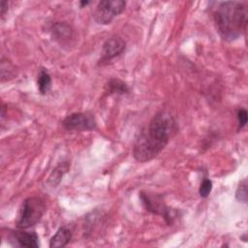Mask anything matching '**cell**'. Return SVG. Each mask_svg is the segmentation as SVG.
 <instances>
[{
  "label": "cell",
  "mask_w": 248,
  "mask_h": 248,
  "mask_svg": "<svg viewBox=\"0 0 248 248\" xmlns=\"http://www.w3.org/2000/svg\"><path fill=\"white\" fill-rule=\"evenodd\" d=\"M67 170H68V164H62V165L58 166L55 170H53L52 173L50 174L49 179H48L49 182H51V184L55 186L60 181L61 177L67 171Z\"/></svg>",
  "instance_id": "obj_11"
},
{
  "label": "cell",
  "mask_w": 248,
  "mask_h": 248,
  "mask_svg": "<svg viewBox=\"0 0 248 248\" xmlns=\"http://www.w3.org/2000/svg\"><path fill=\"white\" fill-rule=\"evenodd\" d=\"M13 239L16 241L17 246L38 248L39 247V236L35 232H24L16 231L13 233Z\"/></svg>",
  "instance_id": "obj_8"
},
{
  "label": "cell",
  "mask_w": 248,
  "mask_h": 248,
  "mask_svg": "<svg viewBox=\"0 0 248 248\" xmlns=\"http://www.w3.org/2000/svg\"><path fill=\"white\" fill-rule=\"evenodd\" d=\"M248 114H247V111L245 108H241L238 109L237 111V120H238V130L242 129L246 123H247V117Z\"/></svg>",
  "instance_id": "obj_16"
},
{
  "label": "cell",
  "mask_w": 248,
  "mask_h": 248,
  "mask_svg": "<svg viewBox=\"0 0 248 248\" xmlns=\"http://www.w3.org/2000/svg\"><path fill=\"white\" fill-rule=\"evenodd\" d=\"M211 190H212V181L208 178H204L200 185V189H199L200 196L202 198H206L209 196Z\"/></svg>",
  "instance_id": "obj_15"
},
{
  "label": "cell",
  "mask_w": 248,
  "mask_h": 248,
  "mask_svg": "<svg viewBox=\"0 0 248 248\" xmlns=\"http://www.w3.org/2000/svg\"><path fill=\"white\" fill-rule=\"evenodd\" d=\"M140 199L148 211L158 215H162L168 224H172L175 218L174 211L171 208L168 207L162 202V200L159 199V197H154L149 194L140 193Z\"/></svg>",
  "instance_id": "obj_6"
},
{
  "label": "cell",
  "mask_w": 248,
  "mask_h": 248,
  "mask_svg": "<svg viewBox=\"0 0 248 248\" xmlns=\"http://www.w3.org/2000/svg\"><path fill=\"white\" fill-rule=\"evenodd\" d=\"M126 44L120 37H110L103 45L102 48V62L108 61L118 55H120L125 49Z\"/></svg>",
  "instance_id": "obj_7"
},
{
  "label": "cell",
  "mask_w": 248,
  "mask_h": 248,
  "mask_svg": "<svg viewBox=\"0 0 248 248\" xmlns=\"http://www.w3.org/2000/svg\"><path fill=\"white\" fill-rule=\"evenodd\" d=\"M37 83H38V89L42 95L49 91L51 87V78L49 73L46 71V69L41 68L39 70Z\"/></svg>",
  "instance_id": "obj_10"
},
{
  "label": "cell",
  "mask_w": 248,
  "mask_h": 248,
  "mask_svg": "<svg viewBox=\"0 0 248 248\" xmlns=\"http://www.w3.org/2000/svg\"><path fill=\"white\" fill-rule=\"evenodd\" d=\"M175 130L176 122L170 112H157L147 127L138 135L133 147L134 158L145 163L157 157L169 143Z\"/></svg>",
  "instance_id": "obj_1"
},
{
  "label": "cell",
  "mask_w": 248,
  "mask_h": 248,
  "mask_svg": "<svg viewBox=\"0 0 248 248\" xmlns=\"http://www.w3.org/2000/svg\"><path fill=\"white\" fill-rule=\"evenodd\" d=\"M72 238V232L71 230L66 227H60L57 232L53 234V236L49 240V247L50 248H59L66 246Z\"/></svg>",
  "instance_id": "obj_9"
},
{
  "label": "cell",
  "mask_w": 248,
  "mask_h": 248,
  "mask_svg": "<svg viewBox=\"0 0 248 248\" xmlns=\"http://www.w3.org/2000/svg\"><path fill=\"white\" fill-rule=\"evenodd\" d=\"M108 87H109L110 92H112V93L123 94V93L129 92V89H128L127 85L124 82L120 81L119 79H111V80H109Z\"/></svg>",
  "instance_id": "obj_14"
},
{
  "label": "cell",
  "mask_w": 248,
  "mask_h": 248,
  "mask_svg": "<svg viewBox=\"0 0 248 248\" xmlns=\"http://www.w3.org/2000/svg\"><path fill=\"white\" fill-rule=\"evenodd\" d=\"M46 211V204L39 197H29L22 202L16 227L20 230H26L36 225L43 217Z\"/></svg>",
  "instance_id": "obj_3"
},
{
  "label": "cell",
  "mask_w": 248,
  "mask_h": 248,
  "mask_svg": "<svg viewBox=\"0 0 248 248\" xmlns=\"http://www.w3.org/2000/svg\"><path fill=\"white\" fill-rule=\"evenodd\" d=\"M8 7H9V3L5 0H2L1 1V16H4L6 11L8 10Z\"/></svg>",
  "instance_id": "obj_17"
},
{
  "label": "cell",
  "mask_w": 248,
  "mask_h": 248,
  "mask_svg": "<svg viewBox=\"0 0 248 248\" xmlns=\"http://www.w3.org/2000/svg\"><path fill=\"white\" fill-rule=\"evenodd\" d=\"M126 2L122 0L100 1L93 11V18L99 24H108L125 10Z\"/></svg>",
  "instance_id": "obj_4"
},
{
  "label": "cell",
  "mask_w": 248,
  "mask_h": 248,
  "mask_svg": "<svg viewBox=\"0 0 248 248\" xmlns=\"http://www.w3.org/2000/svg\"><path fill=\"white\" fill-rule=\"evenodd\" d=\"M235 198L238 202H241L243 203L247 202V180L243 179L240 181V183L237 186V189L235 191Z\"/></svg>",
  "instance_id": "obj_13"
},
{
  "label": "cell",
  "mask_w": 248,
  "mask_h": 248,
  "mask_svg": "<svg viewBox=\"0 0 248 248\" xmlns=\"http://www.w3.org/2000/svg\"><path fill=\"white\" fill-rule=\"evenodd\" d=\"M53 34H55V36L58 39H64V38L70 36V34H71L70 26L64 22L56 23L55 25H53Z\"/></svg>",
  "instance_id": "obj_12"
},
{
  "label": "cell",
  "mask_w": 248,
  "mask_h": 248,
  "mask_svg": "<svg viewBox=\"0 0 248 248\" xmlns=\"http://www.w3.org/2000/svg\"><path fill=\"white\" fill-rule=\"evenodd\" d=\"M213 19L219 35L227 41H233L246 31L247 3L226 1L217 4Z\"/></svg>",
  "instance_id": "obj_2"
},
{
  "label": "cell",
  "mask_w": 248,
  "mask_h": 248,
  "mask_svg": "<svg viewBox=\"0 0 248 248\" xmlns=\"http://www.w3.org/2000/svg\"><path fill=\"white\" fill-rule=\"evenodd\" d=\"M90 2L89 1H80V5L81 6H86V5H88Z\"/></svg>",
  "instance_id": "obj_18"
},
{
  "label": "cell",
  "mask_w": 248,
  "mask_h": 248,
  "mask_svg": "<svg viewBox=\"0 0 248 248\" xmlns=\"http://www.w3.org/2000/svg\"><path fill=\"white\" fill-rule=\"evenodd\" d=\"M62 126L67 131H91L96 129L97 122L91 112H74L62 120Z\"/></svg>",
  "instance_id": "obj_5"
}]
</instances>
